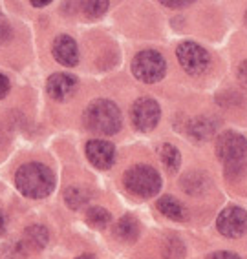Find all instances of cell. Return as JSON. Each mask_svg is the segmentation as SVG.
Instances as JSON below:
<instances>
[{"label": "cell", "mask_w": 247, "mask_h": 259, "mask_svg": "<svg viewBox=\"0 0 247 259\" xmlns=\"http://www.w3.org/2000/svg\"><path fill=\"white\" fill-rule=\"evenodd\" d=\"M15 185L26 197L42 199L53 192L55 177H53V171L41 162H28L17 170Z\"/></svg>", "instance_id": "obj_1"}, {"label": "cell", "mask_w": 247, "mask_h": 259, "mask_svg": "<svg viewBox=\"0 0 247 259\" xmlns=\"http://www.w3.org/2000/svg\"><path fill=\"white\" fill-rule=\"evenodd\" d=\"M84 124L101 135L117 134L121 128V111L112 101L99 99L84 110Z\"/></svg>", "instance_id": "obj_2"}, {"label": "cell", "mask_w": 247, "mask_h": 259, "mask_svg": "<svg viewBox=\"0 0 247 259\" xmlns=\"http://www.w3.org/2000/svg\"><path fill=\"white\" fill-rule=\"evenodd\" d=\"M123 183H125V188L130 194L139 195V197H152V195L159 194V190H161L159 174L147 164H137V166H132L130 170H126Z\"/></svg>", "instance_id": "obj_3"}, {"label": "cell", "mask_w": 247, "mask_h": 259, "mask_svg": "<svg viewBox=\"0 0 247 259\" xmlns=\"http://www.w3.org/2000/svg\"><path fill=\"white\" fill-rule=\"evenodd\" d=\"M165 70H167V62L158 51H139L132 60V71H134L135 79H139L141 82H158L159 79H163Z\"/></svg>", "instance_id": "obj_4"}, {"label": "cell", "mask_w": 247, "mask_h": 259, "mask_svg": "<svg viewBox=\"0 0 247 259\" xmlns=\"http://www.w3.org/2000/svg\"><path fill=\"white\" fill-rule=\"evenodd\" d=\"M176 55L182 68L191 75L205 73L210 64V57L207 50L196 42H182L176 50Z\"/></svg>", "instance_id": "obj_5"}, {"label": "cell", "mask_w": 247, "mask_h": 259, "mask_svg": "<svg viewBox=\"0 0 247 259\" xmlns=\"http://www.w3.org/2000/svg\"><path fill=\"white\" fill-rule=\"evenodd\" d=\"M216 155L227 162V166L240 164L247 157V139L234 132H225L216 139Z\"/></svg>", "instance_id": "obj_6"}, {"label": "cell", "mask_w": 247, "mask_h": 259, "mask_svg": "<svg viewBox=\"0 0 247 259\" xmlns=\"http://www.w3.org/2000/svg\"><path fill=\"white\" fill-rule=\"evenodd\" d=\"M130 117H132V124L139 130V132H150V130H154L158 126L159 117H161V110H159V104L154 99L143 97L134 102Z\"/></svg>", "instance_id": "obj_7"}, {"label": "cell", "mask_w": 247, "mask_h": 259, "mask_svg": "<svg viewBox=\"0 0 247 259\" xmlns=\"http://www.w3.org/2000/svg\"><path fill=\"white\" fill-rule=\"evenodd\" d=\"M216 228L225 237H240L247 232V212L240 206H227L222 210Z\"/></svg>", "instance_id": "obj_8"}, {"label": "cell", "mask_w": 247, "mask_h": 259, "mask_svg": "<svg viewBox=\"0 0 247 259\" xmlns=\"http://www.w3.org/2000/svg\"><path fill=\"white\" fill-rule=\"evenodd\" d=\"M86 157L99 170H108L116 159V148L112 143L101 139H93L86 144Z\"/></svg>", "instance_id": "obj_9"}, {"label": "cell", "mask_w": 247, "mask_h": 259, "mask_svg": "<svg viewBox=\"0 0 247 259\" xmlns=\"http://www.w3.org/2000/svg\"><path fill=\"white\" fill-rule=\"evenodd\" d=\"M75 88H77V79H75L74 75H68V73H53L48 79L46 84L50 97L55 99V101L70 99L75 93Z\"/></svg>", "instance_id": "obj_10"}, {"label": "cell", "mask_w": 247, "mask_h": 259, "mask_svg": "<svg viewBox=\"0 0 247 259\" xmlns=\"http://www.w3.org/2000/svg\"><path fill=\"white\" fill-rule=\"evenodd\" d=\"M53 57L57 62H61L64 66H75L79 62V50L77 44L72 37L68 35H59L53 40Z\"/></svg>", "instance_id": "obj_11"}, {"label": "cell", "mask_w": 247, "mask_h": 259, "mask_svg": "<svg viewBox=\"0 0 247 259\" xmlns=\"http://www.w3.org/2000/svg\"><path fill=\"white\" fill-rule=\"evenodd\" d=\"M158 210L172 221H185L187 218L183 204L178 199H174L172 195H163L161 199H158Z\"/></svg>", "instance_id": "obj_12"}, {"label": "cell", "mask_w": 247, "mask_h": 259, "mask_svg": "<svg viewBox=\"0 0 247 259\" xmlns=\"http://www.w3.org/2000/svg\"><path fill=\"white\" fill-rule=\"evenodd\" d=\"M137 234H139V223L132 215H125L116 225V236L121 237L123 241H134Z\"/></svg>", "instance_id": "obj_13"}, {"label": "cell", "mask_w": 247, "mask_h": 259, "mask_svg": "<svg viewBox=\"0 0 247 259\" xmlns=\"http://www.w3.org/2000/svg\"><path fill=\"white\" fill-rule=\"evenodd\" d=\"M24 243H26L29 248H35V250L42 248V246L48 243V230L44 227H39V225L28 228L26 234H24Z\"/></svg>", "instance_id": "obj_14"}, {"label": "cell", "mask_w": 247, "mask_h": 259, "mask_svg": "<svg viewBox=\"0 0 247 259\" xmlns=\"http://www.w3.org/2000/svg\"><path fill=\"white\" fill-rule=\"evenodd\" d=\"M159 159H161V162H163L170 171L178 170L180 162H182L180 152H178V148L172 146V144H163V146L159 148Z\"/></svg>", "instance_id": "obj_15"}, {"label": "cell", "mask_w": 247, "mask_h": 259, "mask_svg": "<svg viewBox=\"0 0 247 259\" xmlns=\"http://www.w3.org/2000/svg\"><path fill=\"white\" fill-rule=\"evenodd\" d=\"M86 223L93 228H104L110 223V213L101 206H93L86 212Z\"/></svg>", "instance_id": "obj_16"}, {"label": "cell", "mask_w": 247, "mask_h": 259, "mask_svg": "<svg viewBox=\"0 0 247 259\" xmlns=\"http://www.w3.org/2000/svg\"><path fill=\"white\" fill-rule=\"evenodd\" d=\"M213 132H215V122H210L205 117H200V119L191 122V134L196 139H205L207 135H210Z\"/></svg>", "instance_id": "obj_17"}, {"label": "cell", "mask_w": 247, "mask_h": 259, "mask_svg": "<svg viewBox=\"0 0 247 259\" xmlns=\"http://www.w3.org/2000/svg\"><path fill=\"white\" fill-rule=\"evenodd\" d=\"M64 199L72 208H81V206L88 201V195L84 194L81 188H68L64 194Z\"/></svg>", "instance_id": "obj_18"}, {"label": "cell", "mask_w": 247, "mask_h": 259, "mask_svg": "<svg viewBox=\"0 0 247 259\" xmlns=\"http://www.w3.org/2000/svg\"><path fill=\"white\" fill-rule=\"evenodd\" d=\"M108 10V2H101V0H93V2H83V11L88 17L95 19V17H101L104 11Z\"/></svg>", "instance_id": "obj_19"}, {"label": "cell", "mask_w": 247, "mask_h": 259, "mask_svg": "<svg viewBox=\"0 0 247 259\" xmlns=\"http://www.w3.org/2000/svg\"><path fill=\"white\" fill-rule=\"evenodd\" d=\"M10 37H11V26H10V22L6 20L4 15L0 13V42L10 40Z\"/></svg>", "instance_id": "obj_20"}, {"label": "cell", "mask_w": 247, "mask_h": 259, "mask_svg": "<svg viewBox=\"0 0 247 259\" xmlns=\"http://www.w3.org/2000/svg\"><path fill=\"white\" fill-rule=\"evenodd\" d=\"M10 92V79L0 73V99H4Z\"/></svg>", "instance_id": "obj_21"}, {"label": "cell", "mask_w": 247, "mask_h": 259, "mask_svg": "<svg viewBox=\"0 0 247 259\" xmlns=\"http://www.w3.org/2000/svg\"><path fill=\"white\" fill-rule=\"evenodd\" d=\"M209 259H240V257L236 254H233V252H216Z\"/></svg>", "instance_id": "obj_22"}, {"label": "cell", "mask_w": 247, "mask_h": 259, "mask_svg": "<svg viewBox=\"0 0 247 259\" xmlns=\"http://www.w3.org/2000/svg\"><path fill=\"white\" fill-rule=\"evenodd\" d=\"M238 77H240V80H242V82L247 86V60H243L242 64H240V70H238Z\"/></svg>", "instance_id": "obj_23"}, {"label": "cell", "mask_w": 247, "mask_h": 259, "mask_svg": "<svg viewBox=\"0 0 247 259\" xmlns=\"http://www.w3.org/2000/svg\"><path fill=\"white\" fill-rule=\"evenodd\" d=\"M161 4L168 6V8H183V6H191V2H168V0H165Z\"/></svg>", "instance_id": "obj_24"}, {"label": "cell", "mask_w": 247, "mask_h": 259, "mask_svg": "<svg viewBox=\"0 0 247 259\" xmlns=\"http://www.w3.org/2000/svg\"><path fill=\"white\" fill-rule=\"evenodd\" d=\"M6 230V218H4V213H2V210H0V236L4 234Z\"/></svg>", "instance_id": "obj_25"}, {"label": "cell", "mask_w": 247, "mask_h": 259, "mask_svg": "<svg viewBox=\"0 0 247 259\" xmlns=\"http://www.w3.org/2000/svg\"><path fill=\"white\" fill-rule=\"evenodd\" d=\"M31 4H33V6H37V8H42V6H48L50 2H35V0H33Z\"/></svg>", "instance_id": "obj_26"}, {"label": "cell", "mask_w": 247, "mask_h": 259, "mask_svg": "<svg viewBox=\"0 0 247 259\" xmlns=\"http://www.w3.org/2000/svg\"><path fill=\"white\" fill-rule=\"evenodd\" d=\"M77 259H95V257H93L92 254H83V255H79Z\"/></svg>", "instance_id": "obj_27"}]
</instances>
